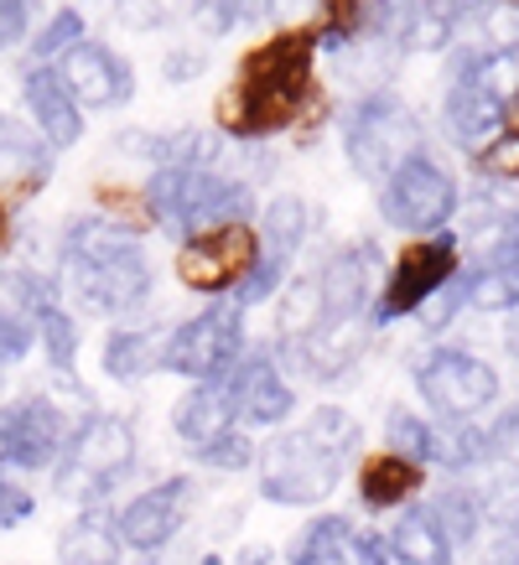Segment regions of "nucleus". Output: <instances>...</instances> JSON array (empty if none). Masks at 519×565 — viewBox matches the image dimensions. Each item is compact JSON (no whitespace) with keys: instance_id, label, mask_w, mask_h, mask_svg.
Instances as JSON below:
<instances>
[{"instance_id":"1","label":"nucleus","mask_w":519,"mask_h":565,"mask_svg":"<svg viewBox=\"0 0 519 565\" xmlns=\"http://www.w3.org/2000/svg\"><path fill=\"white\" fill-rule=\"evenodd\" d=\"M317 32L311 21H296V26H280L265 42L240 57L234 68V84L219 94L213 104V125L219 136L234 140V146H260L271 136H307L317 120H328V104L317 94Z\"/></svg>"},{"instance_id":"2","label":"nucleus","mask_w":519,"mask_h":565,"mask_svg":"<svg viewBox=\"0 0 519 565\" xmlns=\"http://www.w3.org/2000/svg\"><path fill=\"white\" fill-rule=\"evenodd\" d=\"M57 265H63V291L88 317H130L146 311L156 291V265L140 234L120 228L104 213H78L57 234Z\"/></svg>"},{"instance_id":"3","label":"nucleus","mask_w":519,"mask_h":565,"mask_svg":"<svg viewBox=\"0 0 519 565\" xmlns=\"http://www.w3.org/2000/svg\"><path fill=\"white\" fill-rule=\"evenodd\" d=\"M140 198L151 207V223L172 244L229 223H255L260 213L255 182L224 167H156L140 182Z\"/></svg>"},{"instance_id":"4","label":"nucleus","mask_w":519,"mask_h":565,"mask_svg":"<svg viewBox=\"0 0 519 565\" xmlns=\"http://www.w3.org/2000/svg\"><path fill=\"white\" fill-rule=\"evenodd\" d=\"M338 146H343V161L353 167V177L369 188H384L411 156L432 151L421 115L390 88H363L348 104L338 115Z\"/></svg>"},{"instance_id":"5","label":"nucleus","mask_w":519,"mask_h":565,"mask_svg":"<svg viewBox=\"0 0 519 565\" xmlns=\"http://www.w3.org/2000/svg\"><path fill=\"white\" fill-rule=\"evenodd\" d=\"M136 457L140 441L125 415L88 411L78 415L63 457L52 467V488H57V498L78 503L84 514H104V503L120 493V482L136 472Z\"/></svg>"},{"instance_id":"6","label":"nucleus","mask_w":519,"mask_h":565,"mask_svg":"<svg viewBox=\"0 0 519 565\" xmlns=\"http://www.w3.org/2000/svg\"><path fill=\"white\" fill-rule=\"evenodd\" d=\"M343 472H348V462L311 436L307 420L265 436V441H260V457H255L260 498H265V503H280V509H317V503H328V498L338 493Z\"/></svg>"},{"instance_id":"7","label":"nucleus","mask_w":519,"mask_h":565,"mask_svg":"<svg viewBox=\"0 0 519 565\" xmlns=\"http://www.w3.org/2000/svg\"><path fill=\"white\" fill-rule=\"evenodd\" d=\"M374 198H380V218L405 239L447 234V223H457L463 213V182L436 151L411 156L384 188H374Z\"/></svg>"},{"instance_id":"8","label":"nucleus","mask_w":519,"mask_h":565,"mask_svg":"<svg viewBox=\"0 0 519 565\" xmlns=\"http://www.w3.org/2000/svg\"><path fill=\"white\" fill-rule=\"evenodd\" d=\"M250 353L244 338V311L234 301H213L188 322L167 327V348H161V374H177L188 384H224L240 359Z\"/></svg>"},{"instance_id":"9","label":"nucleus","mask_w":519,"mask_h":565,"mask_svg":"<svg viewBox=\"0 0 519 565\" xmlns=\"http://www.w3.org/2000/svg\"><path fill=\"white\" fill-rule=\"evenodd\" d=\"M411 384L421 394V405L432 411V420H478L499 405V369L467 348H432L421 353L411 369Z\"/></svg>"},{"instance_id":"10","label":"nucleus","mask_w":519,"mask_h":565,"mask_svg":"<svg viewBox=\"0 0 519 565\" xmlns=\"http://www.w3.org/2000/svg\"><path fill=\"white\" fill-rule=\"evenodd\" d=\"M463 275V239L457 234H426V239H411L390 265H384V286L380 301H374V327L405 322V317H421V307L442 296Z\"/></svg>"},{"instance_id":"11","label":"nucleus","mask_w":519,"mask_h":565,"mask_svg":"<svg viewBox=\"0 0 519 565\" xmlns=\"http://www.w3.org/2000/svg\"><path fill=\"white\" fill-rule=\"evenodd\" d=\"M73 426L78 420L42 390L0 399V467L6 472H52Z\"/></svg>"},{"instance_id":"12","label":"nucleus","mask_w":519,"mask_h":565,"mask_svg":"<svg viewBox=\"0 0 519 565\" xmlns=\"http://www.w3.org/2000/svg\"><path fill=\"white\" fill-rule=\"evenodd\" d=\"M198 498L203 493H198V478H192V472H172V478L140 488L136 498H125L120 509L109 514L125 555H156V550H167L177 534L192 524Z\"/></svg>"},{"instance_id":"13","label":"nucleus","mask_w":519,"mask_h":565,"mask_svg":"<svg viewBox=\"0 0 519 565\" xmlns=\"http://www.w3.org/2000/svg\"><path fill=\"white\" fill-rule=\"evenodd\" d=\"M260 259L255 223H229V228H208L177 244V280L208 301H234L240 280Z\"/></svg>"},{"instance_id":"14","label":"nucleus","mask_w":519,"mask_h":565,"mask_svg":"<svg viewBox=\"0 0 519 565\" xmlns=\"http://www.w3.org/2000/svg\"><path fill=\"white\" fill-rule=\"evenodd\" d=\"M317 291H322V311L328 322H374V301L384 286V255L380 239H343L338 249L322 255V265L311 270Z\"/></svg>"},{"instance_id":"15","label":"nucleus","mask_w":519,"mask_h":565,"mask_svg":"<svg viewBox=\"0 0 519 565\" xmlns=\"http://www.w3.org/2000/svg\"><path fill=\"white\" fill-rule=\"evenodd\" d=\"M224 390L244 430H286V420L296 415V390L271 348H250L240 369L224 379Z\"/></svg>"},{"instance_id":"16","label":"nucleus","mask_w":519,"mask_h":565,"mask_svg":"<svg viewBox=\"0 0 519 565\" xmlns=\"http://www.w3.org/2000/svg\"><path fill=\"white\" fill-rule=\"evenodd\" d=\"M57 73L68 78L73 99L84 104V115H109V109L136 104V88H140L136 63H130L120 47L99 42V36H84V42L57 63Z\"/></svg>"},{"instance_id":"17","label":"nucleus","mask_w":519,"mask_h":565,"mask_svg":"<svg viewBox=\"0 0 519 565\" xmlns=\"http://www.w3.org/2000/svg\"><path fill=\"white\" fill-rule=\"evenodd\" d=\"M21 109H27L32 130L47 140L57 156L73 151L88 130L84 104L73 99V88H68V78L57 73V63H27V73H21Z\"/></svg>"},{"instance_id":"18","label":"nucleus","mask_w":519,"mask_h":565,"mask_svg":"<svg viewBox=\"0 0 519 565\" xmlns=\"http://www.w3.org/2000/svg\"><path fill=\"white\" fill-rule=\"evenodd\" d=\"M57 172V151L32 130V120L0 109V198L17 207L32 203Z\"/></svg>"},{"instance_id":"19","label":"nucleus","mask_w":519,"mask_h":565,"mask_svg":"<svg viewBox=\"0 0 519 565\" xmlns=\"http://www.w3.org/2000/svg\"><path fill=\"white\" fill-rule=\"evenodd\" d=\"M311 32H317V47L332 57L380 47L395 32V0H317Z\"/></svg>"},{"instance_id":"20","label":"nucleus","mask_w":519,"mask_h":565,"mask_svg":"<svg viewBox=\"0 0 519 565\" xmlns=\"http://www.w3.org/2000/svg\"><path fill=\"white\" fill-rule=\"evenodd\" d=\"M369 327L374 322H322V332H311L301 348H286L276 359L292 363L296 374L338 384V379L353 374L363 363V353H369Z\"/></svg>"},{"instance_id":"21","label":"nucleus","mask_w":519,"mask_h":565,"mask_svg":"<svg viewBox=\"0 0 519 565\" xmlns=\"http://www.w3.org/2000/svg\"><path fill=\"white\" fill-rule=\"evenodd\" d=\"M115 151L151 161V172L156 167H219L224 161V140L198 130V125H182V130H120Z\"/></svg>"},{"instance_id":"22","label":"nucleus","mask_w":519,"mask_h":565,"mask_svg":"<svg viewBox=\"0 0 519 565\" xmlns=\"http://www.w3.org/2000/svg\"><path fill=\"white\" fill-rule=\"evenodd\" d=\"M353 488H359V503L369 514H395V509H405V503L426 493V467L405 462V457L380 446V451L353 462Z\"/></svg>"},{"instance_id":"23","label":"nucleus","mask_w":519,"mask_h":565,"mask_svg":"<svg viewBox=\"0 0 519 565\" xmlns=\"http://www.w3.org/2000/svg\"><path fill=\"white\" fill-rule=\"evenodd\" d=\"M234 426H240V420H234V399H229L224 384H192V390L177 394L172 436H177V446H188L192 457H198L203 446H213L219 436H229Z\"/></svg>"},{"instance_id":"24","label":"nucleus","mask_w":519,"mask_h":565,"mask_svg":"<svg viewBox=\"0 0 519 565\" xmlns=\"http://www.w3.org/2000/svg\"><path fill=\"white\" fill-rule=\"evenodd\" d=\"M384 540L395 550V565H457V545L436 524L432 503H405Z\"/></svg>"},{"instance_id":"25","label":"nucleus","mask_w":519,"mask_h":565,"mask_svg":"<svg viewBox=\"0 0 519 565\" xmlns=\"http://www.w3.org/2000/svg\"><path fill=\"white\" fill-rule=\"evenodd\" d=\"M311 223H317V213H311V203L301 198V192H276V198H265L260 213H255L260 249L296 265V255H301L307 239H311Z\"/></svg>"},{"instance_id":"26","label":"nucleus","mask_w":519,"mask_h":565,"mask_svg":"<svg viewBox=\"0 0 519 565\" xmlns=\"http://www.w3.org/2000/svg\"><path fill=\"white\" fill-rule=\"evenodd\" d=\"M161 348H167V332L161 327H115L104 338V374L115 384H140V379L161 374Z\"/></svg>"},{"instance_id":"27","label":"nucleus","mask_w":519,"mask_h":565,"mask_svg":"<svg viewBox=\"0 0 519 565\" xmlns=\"http://www.w3.org/2000/svg\"><path fill=\"white\" fill-rule=\"evenodd\" d=\"M353 534L359 524L348 514H311L301 530L286 540V565H348V550H353Z\"/></svg>"},{"instance_id":"28","label":"nucleus","mask_w":519,"mask_h":565,"mask_svg":"<svg viewBox=\"0 0 519 565\" xmlns=\"http://www.w3.org/2000/svg\"><path fill=\"white\" fill-rule=\"evenodd\" d=\"M432 514H436V524L447 530L452 545L467 550V545H478V534H484V524H488V493L478 488V482L452 478V482L436 488Z\"/></svg>"},{"instance_id":"29","label":"nucleus","mask_w":519,"mask_h":565,"mask_svg":"<svg viewBox=\"0 0 519 565\" xmlns=\"http://www.w3.org/2000/svg\"><path fill=\"white\" fill-rule=\"evenodd\" d=\"M322 322H328V311H322V291H317L311 270L292 275V280H286V291L276 296V343H280L276 353L301 348L311 332H322Z\"/></svg>"},{"instance_id":"30","label":"nucleus","mask_w":519,"mask_h":565,"mask_svg":"<svg viewBox=\"0 0 519 565\" xmlns=\"http://www.w3.org/2000/svg\"><path fill=\"white\" fill-rule=\"evenodd\" d=\"M57 565H125V545L109 514H78L57 534Z\"/></svg>"},{"instance_id":"31","label":"nucleus","mask_w":519,"mask_h":565,"mask_svg":"<svg viewBox=\"0 0 519 565\" xmlns=\"http://www.w3.org/2000/svg\"><path fill=\"white\" fill-rule=\"evenodd\" d=\"M432 446H436V420L405 411V405H390V411H384V451H395V457H405V462L432 472Z\"/></svg>"},{"instance_id":"32","label":"nucleus","mask_w":519,"mask_h":565,"mask_svg":"<svg viewBox=\"0 0 519 565\" xmlns=\"http://www.w3.org/2000/svg\"><path fill=\"white\" fill-rule=\"evenodd\" d=\"M84 36H88V17L78 11V6L47 11V17H42V26L32 32V42H27V57H32V63H63V57H68Z\"/></svg>"},{"instance_id":"33","label":"nucleus","mask_w":519,"mask_h":565,"mask_svg":"<svg viewBox=\"0 0 519 565\" xmlns=\"http://www.w3.org/2000/svg\"><path fill=\"white\" fill-rule=\"evenodd\" d=\"M36 348H42V359H47L52 374H73L78 369V322H73L68 307H52L36 317Z\"/></svg>"},{"instance_id":"34","label":"nucleus","mask_w":519,"mask_h":565,"mask_svg":"<svg viewBox=\"0 0 519 565\" xmlns=\"http://www.w3.org/2000/svg\"><path fill=\"white\" fill-rule=\"evenodd\" d=\"M307 430H311V436H317L322 446H328V451H338L343 462H359V451H363V426L343 411V405H317V411L307 415Z\"/></svg>"},{"instance_id":"35","label":"nucleus","mask_w":519,"mask_h":565,"mask_svg":"<svg viewBox=\"0 0 519 565\" xmlns=\"http://www.w3.org/2000/svg\"><path fill=\"white\" fill-rule=\"evenodd\" d=\"M286 280H292V259L265 255V249H260V259L250 265V275H244L240 291H234V307L250 311V307H265V301H276V296L286 291Z\"/></svg>"},{"instance_id":"36","label":"nucleus","mask_w":519,"mask_h":565,"mask_svg":"<svg viewBox=\"0 0 519 565\" xmlns=\"http://www.w3.org/2000/svg\"><path fill=\"white\" fill-rule=\"evenodd\" d=\"M473 161V172L484 177V182H494V188H519V120L504 130V136H494L484 146V151L467 156Z\"/></svg>"},{"instance_id":"37","label":"nucleus","mask_w":519,"mask_h":565,"mask_svg":"<svg viewBox=\"0 0 519 565\" xmlns=\"http://www.w3.org/2000/svg\"><path fill=\"white\" fill-rule=\"evenodd\" d=\"M255 457H260V441L244 426H234L229 436H219L213 446L198 451V467H208V472H250Z\"/></svg>"},{"instance_id":"38","label":"nucleus","mask_w":519,"mask_h":565,"mask_svg":"<svg viewBox=\"0 0 519 565\" xmlns=\"http://www.w3.org/2000/svg\"><path fill=\"white\" fill-rule=\"evenodd\" d=\"M42 0H0V52L32 42V32L42 26Z\"/></svg>"},{"instance_id":"39","label":"nucleus","mask_w":519,"mask_h":565,"mask_svg":"<svg viewBox=\"0 0 519 565\" xmlns=\"http://www.w3.org/2000/svg\"><path fill=\"white\" fill-rule=\"evenodd\" d=\"M109 11H115V26H125V32H136V36H151L172 21L167 0H109Z\"/></svg>"},{"instance_id":"40","label":"nucleus","mask_w":519,"mask_h":565,"mask_svg":"<svg viewBox=\"0 0 519 565\" xmlns=\"http://www.w3.org/2000/svg\"><path fill=\"white\" fill-rule=\"evenodd\" d=\"M32 514H36L32 488H27L17 472H6V467H0V530H21Z\"/></svg>"},{"instance_id":"41","label":"nucleus","mask_w":519,"mask_h":565,"mask_svg":"<svg viewBox=\"0 0 519 565\" xmlns=\"http://www.w3.org/2000/svg\"><path fill=\"white\" fill-rule=\"evenodd\" d=\"M32 348H36L32 322H21V317H11V311H0V369L32 359Z\"/></svg>"},{"instance_id":"42","label":"nucleus","mask_w":519,"mask_h":565,"mask_svg":"<svg viewBox=\"0 0 519 565\" xmlns=\"http://www.w3.org/2000/svg\"><path fill=\"white\" fill-rule=\"evenodd\" d=\"M208 73V57L198 47H172L161 57V78L167 84H192V78H203Z\"/></svg>"},{"instance_id":"43","label":"nucleus","mask_w":519,"mask_h":565,"mask_svg":"<svg viewBox=\"0 0 519 565\" xmlns=\"http://www.w3.org/2000/svg\"><path fill=\"white\" fill-rule=\"evenodd\" d=\"M348 565H395V550L380 530H359L353 534V550H348Z\"/></svg>"},{"instance_id":"44","label":"nucleus","mask_w":519,"mask_h":565,"mask_svg":"<svg viewBox=\"0 0 519 565\" xmlns=\"http://www.w3.org/2000/svg\"><path fill=\"white\" fill-rule=\"evenodd\" d=\"M504 565H519V519L515 524H504V540H499V550H494Z\"/></svg>"},{"instance_id":"45","label":"nucleus","mask_w":519,"mask_h":565,"mask_svg":"<svg viewBox=\"0 0 519 565\" xmlns=\"http://www.w3.org/2000/svg\"><path fill=\"white\" fill-rule=\"evenodd\" d=\"M11 228H17V207L0 198V255H6V244H11Z\"/></svg>"},{"instance_id":"46","label":"nucleus","mask_w":519,"mask_h":565,"mask_svg":"<svg viewBox=\"0 0 519 565\" xmlns=\"http://www.w3.org/2000/svg\"><path fill=\"white\" fill-rule=\"evenodd\" d=\"M271 6H276V21H280V17H296L301 6H317V0H271Z\"/></svg>"},{"instance_id":"47","label":"nucleus","mask_w":519,"mask_h":565,"mask_svg":"<svg viewBox=\"0 0 519 565\" xmlns=\"http://www.w3.org/2000/svg\"><path fill=\"white\" fill-rule=\"evenodd\" d=\"M509 348H515V353H519V311H515V317H509Z\"/></svg>"},{"instance_id":"48","label":"nucleus","mask_w":519,"mask_h":565,"mask_svg":"<svg viewBox=\"0 0 519 565\" xmlns=\"http://www.w3.org/2000/svg\"><path fill=\"white\" fill-rule=\"evenodd\" d=\"M499 6H509V11H519V0H499Z\"/></svg>"}]
</instances>
